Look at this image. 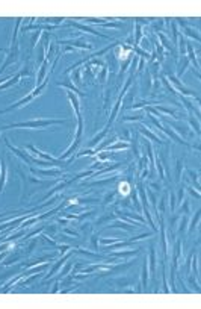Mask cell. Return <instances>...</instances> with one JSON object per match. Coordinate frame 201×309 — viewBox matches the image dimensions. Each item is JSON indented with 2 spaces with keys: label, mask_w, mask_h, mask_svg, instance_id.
Returning a JSON list of instances; mask_svg holds the SVG:
<instances>
[{
  "label": "cell",
  "mask_w": 201,
  "mask_h": 309,
  "mask_svg": "<svg viewBox=\"0 0 201 309\" xmlns=\"http://www.w3.org/2000/svg\"><path fill=\"white\" fill-rule=\"evenodd\" d=\"M76 27H79V29H82V30H86V32H89V34H92V35H100V36H103V38H106L105 35H101V34H98L97 30H94V29H91V27H88V26H82V24H77V23H73Z\"/></svg>",
  "instance_id": "cell-9"
},
{
  "label": "cell",
  "mask_w": 201,
  "mask_h": 309,
  "mask_svg": "<svg viewBox=\"0 0 201 309\" xmlns=\"http://www.w3.org/2000/svg\"><path fill=\"white\" fill-rule=\"evenodd\" d=\"M27 149L30 150L32 153H35L38 156H41V158H44V159H47L48 162H51L55 167H58V165H64V161H59V159H55V158H51V156H48L46 153H42V152H39V150H36L34 146H27Z\"/></svg>",
  "instance_id": "cell-2"
},
{
  "label": "cell",
  "mask_w": 201,
  "mask_h": 309,
  "mask_svg": "<svg viewBox=\"0 0 201 309\" xmlns=\"http://www.w3.org/2000/svg\"><path fill=\"white\" fill-rule=\"evenodd\" d=\"M127 147H129V144H127V143H119V144H115V146H112V147H110V146H109V147H107V150H118V149H127Z\"/></svg>",
  "instance_id": "cell-15"
},
{
  "label": "cell",
  "mask_w": 201,
  "mask_h": 309,
  "mask_svg": "<svg viewBox=\"0 0 201 309\" xmlns=\"http://www.w3.org/2000/svg\"><path fill=\"white\" fill-rule=\"evenodd\" d=\"M118 191H119V194H123V195H129L130 194V191H132V186H130V183L129 182H121L119 183V186H118Z\"/></svg>",
  "instance_id": "cell-6"
},
{
  "label": "cell",
  "mask_w": 201,
  "mask_h": 309,
  "mask_svg": "<svg viewBox=\"0 0 201 309\" xmlns=\"http://www.w3.org/2000/svg\"><path fill=\"white\" fill-rule=\"evenodd\" d=\"M112 227H124L126 230H132V229H133L130 224H127V223H114V224H112Z\"/></svg>",
  "instance_id": "cell-16"
},
{
  "label": "cell",
  "mask_w": 201,
  "mask_h": 309,
  "mask_svg": "<svg viewBox=\"0 0 201 309\" xmlns=\"http://www.w3.org/2000/svg\"><path fill=\"white\" fill-rule=\"evenodd\" d=\"M60 44H74V46H77V47H80V49H92V46L89 44V43H85V41H82V40H77V41H59Z\"/></svg>",
  "instance_id": "cell-5"
},
{
  "label": "cell",
  "mask_w": 201,
  "mask_h": 309,
  "mask_svg": "<svg viewBox=\"0 0 201 309\" xmlns=\"http://www.w3.org/2000/svg\"><path fill=\"white\" fill-rule=\"evenodd\" d=\"M46 67H47V61L42 62L41 70H39V74H38V82H41V83H42V79H44V76H46Z\"/></svg>",
  "instance_id": "cell-12"
},
{
  "label": "cell",
  "mask_w": 201,
  "mask_h": 309,
  "mask_svg": "<svg viewBox=\"0 0 201 309\" xmlns=\"http://www.w3.org/2000/svg\"><path fill=\"white\" fill-rule=\"evenodd\" d=\"M68 99H70V102L73 103V108H74V111H76V115H79L80 114V111H79V100L74 97L73 92H68Z\"/></svg>",
  "instance_id": "cell-8"
},
{
  "label": "cell",
  "mask_w": 201,
  "mask_h": 309,
  "mask_svg": "<svg viewBox=\"0 0 201 309\" xmlns=\"http://www.w3.org/2000/svg\"><path fill=\"white\" fill-rule=\"evenodd\" d=\"M169 79H171V82H174V85L178 88V91H180V92H183V94H189V96H195V91H190V90H188V88L181 87V85H180V80H178L177 77H174V76H169Z\"/></svg>",
  "instance_id": "cell-4"
},
{
  "label": "cell",
  "mask_w": 201,
  "mask_h": 309,
  "mask_svg": "<svg viewBox=\"0 0 201 309\" xmlns=\"http://www.w3.org/2000/svg\"><path fill=\"white\" fill-rule=\"evenodd\" d=\"M41 176H58L59 174V171L58 170H55V171H38Z\"/></svg>",
  "instance_id": "cell-17"
},
{
  "label": "cell",
  "mask_w": 201,
  "mask_h": 309,
  "mask_svg": "<svg viewBox=\"0 0 201 309\" xmlns=\"http://www.w3.org/2000/svg\"><path fill=\"white\" fill-rule=\"evenodd\" d=\"M64 124L65 120H32V121H26V123H15L9 126L0 127V130H8V129H44L51 124Z\"/></svg>",
  "instance_id": "cell-1"
},
{
  "label": "cell",
  "mask_w": 201,
  "mask_h": 309,
  "mask_svg": "<svg viewBox=\"0 0 201 309\" xmlns=\"http://www.w3.org/2000/svg\"><path fill=\"white\" fill-rule=\"evenodd\" d=\"M150 268H151V273L156 271V253L151 249V253H150Z\"/></svg>",
  "instance_id": "cell-11"
},
{
  "label": "cell",
  "mask_w": 201,
  "mask_h": 309,
  "mask_svg": "<svg viewBox=\"0 0 201 309\" xmlns=\"http://www.w3.org/2000/svg\"><path fill=\"white\" fill-rule=\"evenodd\" d=\"M9 79H11V77H3V79H0V83H2V82H8Z\"/></svg>",
  "instance_id": "cell-22"
},
{
  "label": "cell",
  "mask_w": 201,
  "mask_h": 309,
  "mask_svg": "<svg viewBox=\"0 0 201 309\" xmlns=\"http://www.w3.org/2000/svg\"><path fill=\"white\" fill-rule=\"evenodd\" d=\"M185 47H186L185 40H180V52H181V55H185Z\"/></svg>",
  "instance_id": "cell-19"
},
{
  "label": "cell",
  "mask_w": 201,
  "mask_h": 309,
  "mask_svg": "<svg viewBox=\"0 0 201 309\" xmlns=\"http://www.w3.org/2000/svg\"><path fill=\"white\" fill-rule=\"evenodd\" d=\"M118 238H112V240H101V244H112V242H117Z\"/></svg>",
  "instance_id": "cell-20"
},
{
  "label": "cell",
  "mask_w": 201,
  "mask_h": 309,
  "mask_svg": "<svg viewBox=\"0 0 201 309\" xmlns=\"http://www.w3.org/2000/svg\"><path fill=\"white\" fill-rule=\"evenodd\" d=\"M132 52L130 47H124L121 46L119 47V52H118V58L119 59H129V53Z\"/></svg>",
  "instance_id": "cell-7"
},
{
  "label": "cell",
  "mask_w": 201,
  "mask_h": 309,
  "mask_svg": "<svg viewBox=\"0 0 201 309\" xmlns=\"http://www.w3.org/2000/svg\"><path fill=\"white\" fill-rule=\"evenodd\" d=\"M188 46V52H189V58H190V61L197 65V68H200V65H198V62H197V59H195V53H194V49H192V46H189V44H186Z\"/></svg>",
  "instance_id": "cell-13"
},
{
  "label": "cell",
  "mask_w": 201,
  "mask_h": 309,
  "mask_svg": "<svg viewBox=\"0 0 201 309\" xmlns=\"http://www.w3.org/2000/svg\"><path fill=\"white\" fill-rule=\"evenodd\" d=\"M3 256H5V253H3V255H0V261H2V258H3Z\"/></svg>",
  "instance_id": "cell-23"
},
{
  "label": "cell",
  "mask_w": 201,
  "mask_h": 309,
  "mask_svg": "<svg viewBox=\"0 0 201 309\" xmlns=\"http://www.w3.org/2000/svg\"><path fill=\"white\" fill-rule=\"evenodd\" d=\"M139 130H141V132H142V133H144V135H145V137H148V138H150V139H153V141H156V143H162V139H160V138H157V137H156V135H154V133H151V132H148L147 129H144V127H141Z\"/></svg>",
  "instance_id": "cell-10"
},
{
  "label": "cell",
  "mask_w": 201,
  "mask_h": 309,
  "mask_svg": "<svg viewBox=\"0 0 201 309\" xmlns=\"http://www.w3.org/2000/svg\"><path fill=\"white\" fill-rule=\"evenodd\" d=\"M109 156H107V153H100V156H98V159L100 161H106Z\"/></svg>",
  "instance_id": "cell-21"
},
{
  "label": "cell",
  "mask_w": 201,
  "mask_h": 309,
  "mask_svg": "<svg viewBox=\"0 0 201 309\" xmlns=\"http://www.w3.org/2000/svg\"><path fill=\"white\" fill-rule=\"evenodd\" d=\"M147 280H148V277H147V259H145L144 268H142V285L144 286H147Z\"/></svg>",
  "instance_id": "cell-14"
},
{
  "label": "cell",
  "mask_w": 201,
  "mask_h": 309,
  "mask_svg": "<svg viewBox=\"0 0 201 309\" xmlns=\"http://www.w3.org/2000/svg\"><path fill=\"white\" fill-rule=\"evenodd\" d=\"M5 182H6V165H5V161H2L0 162V193L5 188Z\"/></svg>",
  "instance_id": "cell-3"
},
{
  "label": "cell",
  "mask_w": 201,
  "mask_h": 309,
  "mask_svg": "<svg viewBox=\"0 0 201 309\" xmlns=\"http://www.w3.org/2000/svg\"><path fill=\"white\" fill-rule=\"evenodd\" d=\"M198 215H200V212H197V217L194 218V221H192V224H190V227H189V232H192V230H194V227H195V223H197V221H198V218H200Z\"/></svg>",
  "instance_id": "cell-18"
}]
</instances>
